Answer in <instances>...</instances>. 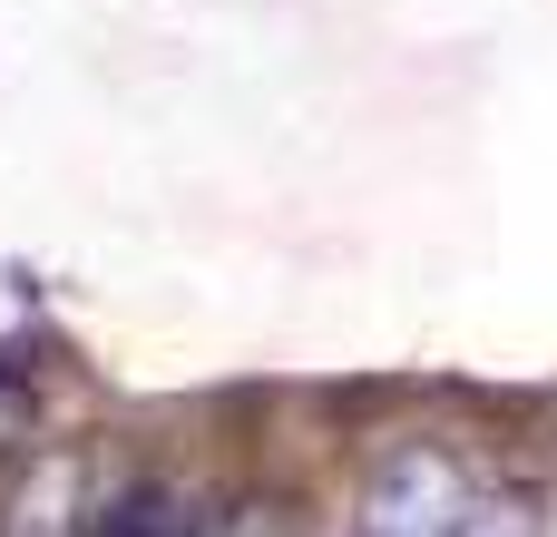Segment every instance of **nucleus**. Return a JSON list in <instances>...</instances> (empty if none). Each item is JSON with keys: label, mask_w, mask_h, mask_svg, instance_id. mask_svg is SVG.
Masks as SVG:
<instances>
[{"label": "nucleus", "mask_w": 557, "mask_h": 537, "mask_svg": "<svg viewBox=\"0 0 557 537\" xmlns=\"http://www.w3.org/2000/svg\"><path fill=\"white\" fill-rule=\"evenodd\" d=\"M470 479L450 450H392L362 489V537H460L470 528Z\"/></svg>", "instance_id": "obj_1"}, {"label": "nucleus", "mask_w": 557, "mask_h": 537, "mask_svg": "<svg viewBox=\"0 0 557 537\" xmlns=\"http://www.w3.org/2000/svg\"><path fill=\"white\" fill-rule=\"evenodd\" d=\"M460 537H539V528H529V509H470Z\"/></svg>", "instance_id": "obj_3"}, {"label": "nucleus", "mask_w": 557, "mask_h": 537, "mask_svg": "<svg viewBox=\"0 0 557 537\" xmlns=\"http://www.w3.org/2000/svg\"><path fill=\"white\" fill-rule=\"evenodd\" d=\"M88 537H206V528H196V509H186L176 489H117V499L88 519Z\"/></svg>", "instance_id": "obj_2"}]
</instances>
